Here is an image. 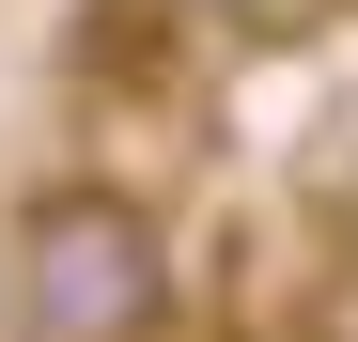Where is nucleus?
<instances>
[{
  "mask_svg": "<svg viewBox=\"0 0 358 342\" xmlns=\"http://www.w3.org/2000/svg\"><path fill=\"white\" fill-rule=\"evenodd\" d=\"M0 280H16V327H31V342H156L171 296H187V280H171V218H156L141 187H109V171L31 187Z\"/></svg>",
  "mask_w": 358,
  "mask_h": 342,
  "instance_id": "1",
  "label": "nucleus"
},
{
  "mask_svg": "<svg viewBox=\"0 0 358 342\" xmlns=\"http://www.w3.org/2000/svg\"><path fill=\"white\" fill-rule=\"evenodd\" d=\"M171 16H203V31H265V16H296V0H171Z\"/></svg>",
  "mask_w": 358,
  "mask_h": 342,
  "instance_id": "2",
  "label": "nucleus"
}]
</instances>
